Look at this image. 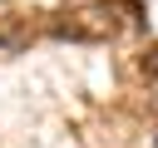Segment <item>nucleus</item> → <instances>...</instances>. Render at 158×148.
Listing matches in <instances>:
<instances>
[{"label":"nucleus","mask_w":158,"mask_h":148,"mask_svg":"<svg viewBox=\"0 0 158 148\" xmlns=\"http://www.w3.org/2000/svg\"><path fill=\"white\" fill-rule=\"evenodd\" d=\"M54 35H64V39H109L114 35V15H109V5H89L74 20H54Z\"/></svg>","instance_id":"f257e3e1"},{"label":"nucleus","mask_w":158,"mask_h":148,"mask_svg":"<svg viewBox=\"0 0 158 148\" xmlns=\"http://www.w3.org/2000/svg\"><path fill=\"white\" fill-rule=\"evenodd\" d=\"M30 44V20L25 15H0V49H25Z\"/></svg>","instance_id":"f03ea898"},{"label":"nucleus","mask_w":158,"mask_h":148,"mask_svg":"<svg viewBox=\"0 0 158 148\" xmlns=\"http://www.w3.org/2000/svg\"><path fill=\"white\" fill-rule=\"evenodd\" d=\"M143 74H153V79H158V49H148V54H143Z\"/></svg>","instance_id":"7ed1b4c3"}]
</instances>
